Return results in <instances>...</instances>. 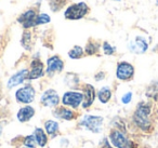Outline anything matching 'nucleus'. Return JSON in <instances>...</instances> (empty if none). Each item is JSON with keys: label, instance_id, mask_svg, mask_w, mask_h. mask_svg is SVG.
Returning a JSON list of instances; mask_svg holds the SVG:
<instances>
[{"label": "nucleus", "instance_id": "aec40b11", "mask_svg": "<svg viewBox=\"0 0 158 148\" xmlns=\"http://www.w3.org/2000/svg\"><path fill=\"white\" fill-rule=\"evenodd\" d=\"M49 8L52 12H59L67 3V0H48Z\"/></svg>", "mask_w": 158, "mask_h": 148}, {"label": "nucleus", "instance_id": "c756f323", "mask_svg": "<svg viewBox=\"0 0 158 148\" xmlns=\"http://www.w3.org/2000/svg\"><path fill=\"white\" fill-rule=\"evenodd\" d=\"M104 77H105V74H104L103 72H100L99 74L95 75L94 78H95V80H97V81H100V80H102V79L104 78Z\"/></svg>", "mask_w": 158, "mask_h": 148}, {"label": "nucleus", "instance_id": "cd10ccee", "mask_svg": "<svg viewBox=\"0 0 158 148\" xmlns=\"http://www.w3.org/2000/svg\"><path fill=\"white\" fill-rule=\"evenodd\" d=\"M36 143H37V141H36L34 135H28V136H26L24 138V145L29 148H35Z\"/></svg>", "mask_w": 158, "mask_h": 148}, {"label": "nucleus", "instance_id": "6ab92c4d", "mask_svg": "<svg viewBox=\"0 0 158 148\" xmlns=\"http://www.w3.org/2000/svg\"><path fill=\"white\" fill-rule=\"evenodd\" d=\"M54 115L56 116L57 118H61V119L64 120H72L73 118L75 117V113H73L72 110H69L68 108H57L56 111L54 113Z\"/></svg>", "mask_w": 158, "mask_h": 148}, {"label": "nucleus", "instance_id": "473e14b6", "mask_svg": "<svg viewBox=\"0 0 158 148\" xmlns=\"http://www.w3.org/2000/svg\"><path fill=\"white\" fill-rule=\"evenodd\" d=\"M102 1H105V0H102Z\"/></svg>", "mask_w": 158, "mask_h": 148}, {"label": "nucleus", "instance_id": "1a4fd4ad", "mask_svg": "<svg viewBox=\"0 0 158 148\" xmlns=\"http://www.w3.org/2000/svg\"><path fill=\"white\" fill-rule=\"evenodd\" d=\"M64 69V62L57 55L49 57L47 61V69L46 72L48 76H53L55 72H61Z\"/></svg>", "mask_w": 158, "mask_h": 148}, {"label": "nucleus", "instance_id": "f8f14e48", "mask_svg": "<svg viewBox=\"0 0 158 148\" xmlns=\"http://www.w3.org/2000/svg\"><path fill=\"white\" fill-rule=\"evenodd\" d=\"M148 49V43L147 41L141 36L134 38V40L130 41L129 43V50L132 53H135V54H143L145 53Z\"/></svg>", "mask_w": 158, "mask_h": 148}, {"label": "nucleus", "instance_id": "4be33fe9", "mask_svg": "<svg viewBox=\"0 0 158 148\" xmlns=\"http://www.w3.org/2000/svg\"><path fill=\"white\" fill-rule=\"evenodd\" d=\"M44 126H46V130L48 132V134L50 135H55L57 131H59V123L56 121H53V120L47 121Z\"/></svg>", "mask_w": 158, "mask_h": 148}, {"label": "nucleus", "instance_id": "5701e85b", "mask_svg": "<svg viewBox=\"0 0 158 148\" xmlns=\"http://www.w3.org/2000/svg\"><path fill=\"white\" fill-rule=\"evenodd\" d=\"M99 47H100L99 43L90 40V41L87 43L86 48H85V52L88 55H94V54H97L98 51H99Z\"/></svg>", "mask_w": 158, "mask_h": 148}, {"label": "nucleus", "instance_id": "6e6552de", "mask_svg": "<svg viewBox=\"0 0 158 148\" xmlns=\"http://www.w3.org/2000/svg\"><path fill=\"white\" fill-rule=\"evenodd\" d=\"M37 15V10L34 9V8H31V9L23 12L22 14H20V16L18 18V22L20 24H22L23 28H25L27 31V29L35 26V21Z\"/></svg>", "mask_w": 158, "mask_h": 148}, {"label": "nucleus", "instance_id": "b1692460", "mask_svg": "<svg viewBox=\"0 0 158 148\" xmlns=\"http://www.w3.org/2000/svg\"><path fill=\"white\" fill-rule=\"evenodd\" d=\"M78 82H79V78L76 74H67L65 76V83L67 85H69L70 88H75L76 85H78Z\"/></svg>", "mask_w": 158, "mask_h": 148}, {"label": "nucleus", "instance_id": "393cba45", "mask_svg": "<svg viewBox=\"0 0 158 148\" xmlns=\"http://www.w3.org/2000/svg\"><path fill=\"white\" fill-rule=\"evenodd\" d=\"M146 95L149 98H154V100H158V82H154L149 85V88L146 91Z\"/></svg>", "mask_w": 158, "mask_h": 148}, {"label": "nucleus", "instance_id": "ddd939ff", "mask_svg": "<svg viewBox=\"0 0 158 148\" xmlns=\"http://www.w3.org/2000/svg\"><path fill=\"white\" fill-rule=\"evenodd\" d=\"M27 75H28V70L21 69L20 72H18L16 74H14L13 76L10 77L7 82V88L8 89H13V88L22 84L25 79H27Z\"/></svg>", "mask_w": 158, "mask_h": 148}, {"label": "nucleus", "instance_id": "2f4dec72", "mask_svg": "<svg viewBox=\"0 0 158 148\" xmlns=\"http://www.w3.org/2000/svg\"><path fill=\"white\" fill-rule=\"evenodd\" d=\"M156 6H158V0H156Z\"/></svg>", "mask_w": 158, "mask_h": 148}, {"label": "nucleus", "instance_id": "dca6fc26", "mask_svg": "<svg viewBox=\"0 0 158 148\" xmlns=\"http://www.w3.org/2000/svg\"><path fill=\"white\" fill-rule=\"evenodd\" d=\"M21 44L22 47L27 51L31 50L33 47V39H31V33L29 31H25L22 35V39H21Z\"/></svg>", "mask_w": 158, "mask_h": 148}, {"label": "nucleus", "instance_id": "a878e982", "mask_svg": "<svg viewBox=\"0 0 158 148\" xmlns=\"http://www.w3.org/2000/svg\"><path fill=\"white\" fill-rule=\"evenodd\" d=\"M51 18L49 14L47 13H39L36 18L35 21V26H38V25H44V24H48L50 23Z\"/></svg>", "mask_w": 158, "mask_h": 148}, {"label": "nucleus", "instance_id": "bb28decb", "mask_svg": "<svg viewBox=\"0 0 158 148\" xmlns=\"http://www.w3.org/2000/svg\"><path fill=\"white\" fill-rule=\"evenodd\" d=\"M102 48H103V53L105 55H113L115 53V51H116V48H115V47H113V46H110L107 41L103 42V46H102Z\"/></svg>", "mask_w": 158, "mask_h": 148}, {"label": "nucleus", "instance_id": "39448f33", "mask_svg": "<svg viewBox=\"0 0 158 148\" xmlns=\"http://www.w3.org/2000/svg\"><path fill=\"white\" fill-rule=\"evenodd\" d=\"M36 95V91L33 85L27 84L25 87H22L15 92V98L18 102L23 103V104H29L34 102Z\"/></svg>", "mask_w": 158, "mask_h": 148}, {"label": "nucleus", "instance_id": "7c9ffc66", "mask_svg": "<svg viewBox=\"0 0 158 148\" xmlns=\"http://www.w3.org/2000/svg\"><path fill=\"white\" fill-rule=\"evenodd\" d=\"M113 1H117V2H119V1H121V0H113Z\"/></svg>", "mask_w": 158, "mask_h": 148}, {"label": "nucleus", "instance_id": "a211bd4d", "mask_svg": "<svg viewBox=\"0 0 158 148\" xmlns=\"http://www.w3.org/2000/svg\"><path fill=\"white\" fill-rule=\"evenodd\" d=\"M35 138L37 141V144L40 146V147H44L47 145V142H48V138H47L46 133L44 132V130L40 128H36L35 129Z\"/></svg>", "mask_w": 158, "mask_h": 148}, {"label": "nucleus", "instance_id": "9d476101", "mask_svg": "<svg viewBox=\"0 0 158 148\" xmlns=\"http://www.w3.org/2000/svg\"><path fill=\"white\" fill-rule=\"evenodd\" d=\"M40 102L46 107H55L60 103V96L57 92L53 89H49L42 93Z\"/></svg>", "mask_w": 158, "mask_h": 148}, {"label": "nucleus", "instance_id": "20e7f679", "mask_svg": "<svg viewBox=\"0 0 158 148\" xmlns=\"http://www.w3.org/2000/svg\"><path fill=\"white\" fill-rule=\"evenodd\" d=\"M110 143L116 148H134V144L123 132L115 130L110 134Z\"/></svg>", "mask_w": 158, "mask_h": 148}, {"label": "nucleus", "instance_id": "f03ea898", "mask_svg": "<svg viewBox=\"0 0 158 148\" xmlns=\"http://www.w3.org/2000/svg\"><path fill=\"white\" fill-rule=\"evenodd\" d=\"M89 12H90L89 6L86 2H84V1H80V2H76L68 6L66 8L65 12H64V18L69 21L81 20Z\"/></svg>", "mask_w": 158, "mask_h": 148}, {"label": "nucleus", "instance_id": "9b49d317", "mask_svg": "<svg viewBox=\"0 0 158 148\" xmlns=\"http://www.w3.org/2000/svg\"><path fill=\"white\" fill-rule=\"evenodd\" d=\"M44 75V63L39 59H35L31 64V70H28L27 79L28 80H36Z\"/></svg>", "mask_w": 158, "mask_h": 148}, {"label": "nucleus", "instance_id": "423d86ee", "mask_svg": "<svg viewBox=\"0 0 158 148\" xmlns=\"http://www.w3.org/2000/svg\"><path fill=\"white\" fill-rule=\"evenodd\" d=\"M134 76V67L128 62H120L116 68V77L121 81H129Z\"/></svg>", "mask_w": 158, "mask_h": 148}, {"label": "nucleus", "instance_id": "f3484780", "mask_svg": "<svg viewBox=\"0 0 158 148\" xmlns=\"http://www.w3.org/2000/svg\"><path fill=\"white\" fill-rule=\"evenodd\" d=\"M98 97H99L100 102L103 103V104H106L112 97V90L110 89V87L101 88L99 93H98Z\"/></svg>", "mask_w": 158, "mask_h": 148}, {"label": "nucleus", "instance_id": "7ed1b4c3", "mask_svg": "<svg viewBox=\"0 0 158 148\" xmlns=\"http://www.w3.org/2000/svg\"><path fill=\"white\" fill-rule=\"evenodd\" d=\"M80 125L89 130L90 132L100 133L102 130V125H103V117L86 115L82 117L81 121H80Z\"/></svg>", "mask_w": 158, "mask_h": 148}, {"label": "nucleus", "instance_id": "4468645a", "mask_svg": "<svg viewBox=\"0 0 158 148\" xmlns=\"http://www.w3.org/2000/svg\"><path fill=\"white\" fill-rule=\"evenodd\" d=\"M84 102H82V107L88 108L93 104L95 100V89L92 84L87 83L84 88Z\"/></svg>", "mask_w": 158, "mask_h": 148}, {"label": "nucleus", "instance_id": "412c9836", "mask_svg": "<svg viewBox=\"0 0 158 148\" xmlns=\"http://www.w3.org/2000/svg\"><path fill=\"white\" fill-rule=\"evenodd\" d=\"M85 54V50L80 46H75L68 51V56L72 60H79L81 59Z\"/></svg>", "mask_w": 158, "mask_h": 148}, {"label": "nucleus", "instance_id": "2eb2a0df", "mask_svg": "<svg viewBox=\"0 0 158 148\" xmlns=\"http://www.w3.org/2000/svg\"><path fill=\"white\" fill-rule=\"evenodd\" d=\"M34 115H35V109L31 106H25V107H22V108L19 110L16 116H18L19 121L26 122V121H28L29 119H31V118L34 117Z\"/></svg>", "mask_w": 158, "mask_h": 148}, {"label": "nucleus", "instance_id": "c85d7f7f", "mask_svg": "<svg viewBox=\"0 0 158 148\" xmlns=\"http://www.w3.org/2000/svg\"><path fill=\"white\" fill-rule=\"evenodd\" d=\"M132 100V92H127L126 94H123V97H121V102L123 104H129Z\"/></svg>", "mask_w": 158, "mask_h": 148}, {"label": "nucleus", "instance_id": "f257e3e1", "mask_svg": "<svg viewBox=\"0 0 158 148\" xmlns=\"http://www.w3.org/2000/svg\"><path fill=\"white\" fill-rule=\"evenodd\" d=\"M151 113L152 105L145 102L140 103L133 113V121L135 125L144 132H149L152 129Z\"/></svg>", "mask_w": 158, "mask_h": 148}, {"label": "nucleus", "instance_id": "0eeeda50", "mask_svg": "<svg viewBox=\"0 0 158 148\" xmlns=\"http://www.w3.org/2000/svg\"><path fill=\"white\" fill-rule=\"evenodd\" d=\"M82 102H84V94L81 92L67 91L62 97V103L65 106H70L73 108H77Z\"/></svg>", "mask_w": 158, "mask_h": 148}]
</instances>
